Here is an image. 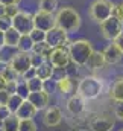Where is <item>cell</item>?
<instances>
[{
    "label": "cell",
    "instance_id": "obj_1",
    "mask_svg": "<svg viewBox=\"0 0 123 131\" xmlns=\"http://www.w3.org/2000/svg\"><path fill=\"white\" fill-rule=\"evenodd\" d=\"M56 15V25L62 28L64 31H67L68 34L76 32L79 28H81V14L71 8V6H62L58 9V12L55 14Z\"/></svg>",
    "mask_w": 123,
    "mask_h": 131
},
{
    "label": "cell",
    "instance_id": "obj_2",
    "mask_svg": "<svg viewBox=\"0 0 123 131\" xmlns=\"http://www.w3.org/2000/svg\"><path fill=\"white\" fill-rule=\"evenodd\" d=\"M68 50H70L71 63H75V64L79 66V67L87 66L90 57H91L93 52H94L93 44L88 40H76V41H71L68 44Z\"/></svg>",
    "mask_w": 123,
    "mask_h": 131
},
{
    "label": "cell",
    "instance_id": "obj_3",
    "mask_svg": "<svg viewBox=\"0 0 123 131\" xmlns=\"http://www.w3.org/2000/svg\"><path fill=\"white\" fill-rule=\"evenodd\" d=\"M76 92L82 95L87 101L97 99L103 92V81L97 76H85L79 81Z\"/></svg>",
    "mask_w": 123,
    "mask_h": 131
},
{
    "label": "cell",
    "instance_id": "obj_4",
    "mask_svg": "<svg viewBox=\"0 0 123 131\" xmlns=\"http://www.w3.org/2000/svg\"><path fill=\"white\" fill-rule=\"evenodd\" d=\"M114 8H116V5L111 0H93V3L88 8V14L91 17V20L100 25L102 21H105L114 15Z\"/></svg>",
    "mask_w": 123,
    "mask_h": 131
},
{
    "label": "cell",
    "instance_id": "obj_5",
    "mask_svg": "<svg viewBox=\"0 0 123 131\" xmlns=\"http://www.w3.org/2000/svg\"><path fill=\"white\" fill-rule=\"evenodd\" d=\"M100 32H102V37L108 41H114L120 34L123 32V23L116 17H109L108 20L102 21L100 23Z\"/></svg>",
    "mask_w": 123,
    "mask_h": 131
},
{
    "label": "cell",
    "instance_id": "obj_6",
    "mask_svg": "<svg viewBox=\"0 0 123 131\" xmlns=\"http://www.w3.org/2000/svg\"><path fill=\"white\" fill-rule=\"evenodd\" d=\"M47 61L53 67L56 69H65L67 66L70 64L71 58H70V50H68V44L65 46H58V47H53Z\"/></svg>",
    "mask_w": 123,
    "mask_h": 131
},
{
    "label": "cell",
    "instance_id": "obj_7",
    "mask_svg": "<svg viewBox=\"0 0 123 131\" xmlns=\"http://www.w3.org/2000/svg\"><path fill=\"white\" fill-rule=\"evenodd\" d=\"M8 64L17 72L18 76H23L31 67H33L32 66V55L31 53H28V52H18V50L14 53V57L11 58V61Z\"/></svg>",
    "mask_w": 123,
    "mask_h": 131
},
{
    "label": "cell",
    "instance_id": "obj_8",
    "mask_svg": "<svg viewBox=\"0 0 123 131\" xmlns=\"http://www.w3.org/2000/svg\"><path fill=\"white\" fill-rule=\"evenodd\" d=\"M33 25H35L36 29L49 32L50 29H53L55 26H58L56 25V15L52 14V12H46V11L38 9L33 14Z\"/></svg>",
    "mask_w": 123,
    "mask_h": 131
},
{
    "label": "cell",
    "instance_id": "obj_9",
    "mask_svg": "<svg viewBox=\"0 0 123 131\" xmlns=\"http://www.w3.org/2000/svg\"><path fill=\"white\" fill-rule=\"evenodd\" d=\"M12 28H15L20 34H31L35 28L33 25V14L28 11H20L12 18Z\"/></svg>",
    "mask_w": 123,
    "mask_h": 131
},
{
    "label": "cell",
    "instance_id": "obj_10",
    "mask_svg": "<svg viewBox=\"0 0 123 131\" xmlns=\"http://www.w3.org/2000/svg\"><path fill=\"white\" fill-rule=\"evenodd\" d=\"M46 41L52 46V47H58V46H65L68 44V32L64 31L59 26H55L53 29H50L47 32Z\"/></svg>",
    "mask_w": 123,
    "mask_h": 131
},
{
    "label": "cell",
    "instance_id": "obj_11",
    "mask_svg": "<svg viewBox=\"0 0 123 131\" xmlns=\"http://www.w3.org/2000/svg\"><path fill=\"white\" fill-rule=\"evenodd\" d=\"M114 128V119L109 114H99L90 121L91 131H111Z\"/></svg>",
    "mask_w": 123,
    "mask_h": 131
},
{
    "label": "cell",
    "instance_id": "obj_12",
    "mask_svg": "<svg viewBox=\"0 0 123 131\" xmlns=\"http://www.w3.org/2000/svg\"><path fill=\"white\" fill-rule=\"evenodd\" d=\"M85 102H87V99L76 92L75 95H71V96L68 98V101H67V110H68V113H71L73 116L82 114V113L85 111V108H87Z\"/></svg>",
    "mask_w": 123,
    "mask_h": 131
},
{
    "label": "cell",
    "instance_id": "obj_13",
    "mask_svg": "<svg viewBox=\"0 0 123 131\" xmlns=\"http://www.w3.org/2000/svg\"><path fill=\"white\" fill-rule=\"evenodd\" d=\"M102 53H103V57H105L106 64H109V66L120 63L122 58H123V50L114 43V41H111V43L102 50Z\"/></svg>",
    "mask_w": 123,
    "mask_h": 131
},
{
    "label": "cell",
    "instance_id": "obj_14",
    "mask_svg": "<svg viewBox=\"0 0 123 131\" xmlns=\"http://www.w3.org/2000/svg\"><path fill=\"white\" fill-rule=\"evenodd\" d=\"M62 121V111L58 107H47L43 116V122L46 127L52 128V127H58Z\"/></svg>",
    "mask_w": 123,
    "mask_h": 131
},
{
    "label": "cell",
    "instance_id": "obj_15",
    "mask_svg": "<svg viewBox=\"0 0 123 131\" xmlns=\"http://www.w3.org/2000/svg\"><path fill=\"white\" fill-rule=\"evenodd\" d=\"M28 101H31L32 104L36 107V110H46L49 107V102H50V96L47 93V90H40V92H31L29 96H28Z\"/></svg>",
    "mask_w": 123,
    "mask_h": 131
},
{
    "label": "cell",
    "instance_id": "obj_16",
    "mask_svg": "<svg viewBox=\"0 0 123 131\" xmlns=\"http://www.w3.org/2000/svg\"><path fill=\"white\" fill-rule=\"evenodd\" d=\"M38 113V110H36V107L32 104L31 101H28V99H24V102L20 105V108L15 111V114L23 121V119H33L35 117V114Z\"/></svg>",
    "mask_w": 123,
    "mask_h": 131
},
{
    "label": "cell",
    "instance_id": "obj_17",
    "mask_svg": "<svg viewBox=\"0 0 123 131\" xmlns=\"http://www.w3.org/2000/svg\"><path fill=\"white\" fill-rule=\"evenodd\" d=\"M56 89L61 92L62 95H70V93H73L75 90H78V85L75 84V81H73L70 76L64 75V76H61V78L56 81Z\"/></svg>",
    "mask_w": 123,
    "mask_h": 131
},
{
    "label": "cell",
    "instance_id": "obj_18",
    "mask_svg": "<svg viewBox=\"0 0 123 131\" xmlns=\"http://www.w3.org/2000/svg\"><path fill=\"white\" fill-rule=\"evenodd\" d=\"M35 69H36V76L40 79H43V81H47V79H50L55 75V69L56 67H53V66L46 60L43 64H40L38 67H35Z\"/></svg>",
    "mask_w": 123,
    "mask_h": 131
},
{
    "label": "cell",
    "instance_id": "obj_19",
    "mask_svg": "<svg viewBox=\"0 0 123 131\" xmlns=\"http://www.w3.org/2000/svg\"><path fill=\"white\" fill-rule=\"evenodd\" d=\"M108 96L113 99V101H116V102L123 101V76L117 78L113 82V85H111V89L108 92Z\"/></svg>",
    "mask_w": 123,
    "mask_h": 131
},
{
    "label": "cell",
    "instance_id": "obj_20",
    "mask_svg": "<svg viewBox=\"0 0 123 131\" xmlns=\"http://www.w3.org/2000/svg\"><path fill=\"white\" fill-rule=\"evenodd\" d=\"M23 34H20L15 28H11L9 31L5 32V46L8 47H12V49H17L18 43H20V38H21Z\"/></svg>",
    "mask_w": 123,
    "mask_h": 131
},
{
    "label": "cell",
    "instance_id": "obj_21",
    "mask_svg": "<svg viewBox=\"0 0 123 131\" xmlns=\"http://www.w3.org/2000/svg\"><path fill=\"white\" fill-rule=\"evenodd\" d=\"M106 64V61H105V57H103V53L102 52H93V55L90 57V60H88V63H87V67L88 69H91V70H97V69H102L103 66Z\"/></svg>",
    "mask_w": 123,
    "mask_h": 131
},
{
    "label": "cell",
    "instance_id": "obj_22",
    "mask_svg": "<svg viewBox=\"0 0 123 131\" xmlns=\"http://www.w3.org/2000/svg\"><path fill=\"white\" fill-rule=\"evenodd\" d=\"M20 124H21V119L14 113L8 119L3 121V128H2V131H18L20 130Z\"/></svg>",
    "mask_w": 123,
    "mask_h": 131
},
{
    "label": "cell",
    "instance_id": "obj_23",
    "mask_svg": "<svg viewBox=\"0 0 123 131\" xmlns=\"http://www.w3.org/2000/svg\"><path fill=\"white\" fill-rule=\"evenodd\" d=\"M33 46H35V43H33L31 35L29 34H23L21 38H20V43L17 46V50L18 52H28V53H31Z\"/></svg>",
    "mask_w": 123,
    "mask_h": 131
},
{
    "label": "cell",
    "instance_id": "obj_24",
    "mask_svg": "<svg viewBox=\"0 0 123 131\" xmlns=\"http://www.w3.org/2000/svg\"><path fill=\"white\" fill-rule=\"evenodd\" d=\"M52 46L47 43V41H41V43H35V46H33V49H32V53H36V55H40V57H43V58H49V55H50V52H52Z\"/></svg>",
    "mask_w": 123,
    "mask_h": 131
},
{
    "label": "cell",
    "instance_id": "obj_25",
    "mask_svg": "<svg viewBox=\"0 0 123 131\" xmlns=\"http://www.w3.org/2000/svg\"><path fill=\"white\" fill-rule=\"evenodd\" d=\"M0 75H2L9 84L18 81V75H17V72H15L9 64H5V63H3V69H0Z\"/></svg>",
    "mask_w": 123,
    "mask_h": 131
},
{
    "label": "cell",
    "instance_id": "obj_26",
    "mask_svg": "<svg viewBox=\"0 0 123 131\" xmlns=\"http://www.w3.org/2000/svg\"><path fill=\"white\" fill-rule=\"evenodd\" d=\"M38 9L55 14V12H58V0H40Z\"/></svg>",
    "mask_w": 123,
    "mask_h": 131
},
{
    "label": "cell",
    "instance_id": "obj_27",
    "mask_svg": "<svg viewBox=\"0 0 123 131\" xmlns=\"http://www.w3.org/2000/svg\"><path fill=\"white\" fill-rule=\"evenodd\" d=\"M23 102H24V98H23V96H20L18 93H12L11 98H9V101H8V107L11 108L12 113H15V111L20 108V105H21Z\"/></svg>",
    "mask_w": 123,
    "mask_h": 131
},
{
    "label": "cell",
    "instance_id": "obj_28",
    "mask_svg": "<svg viewBox=\"0 0 123 131\" xmlns=\"http://www.w3.org/2000/svg\"><path fill=\"white\" fill-rule=\"evenodd\" d=\"M15 93H18L20 96H23L24 99H28L31 90H29V87H28V81H26V79H18V81H17V84H15Z\"/></svg>",
    "mask_w": 123,
    "mask_h": 131
},
{
    "label": "cell",
    "instance_id": "obj_29",
    "mask_svg": "<svg viewBox=\"0 0 123 131\" xmlns=\"http://www.w3.org/2000/svg\"><path fill=\"white\" fill-rule=\"evenodd\" d=\"M44 82L43 79H40L38 76H33L32 79H28V87L31 92H40V90H44Z\"/></svg>",
    "mask_w": 123,
    "mask_h": 131
},
{
    "label": "cell",
    "instance_id": "obj_30",
    "mask_svg": "<svg viewBox=\"0 0 123 131\" xmlns=\"http://www.w3.org/2000/svg\"><path fill=\"white\" fill-rule=\"evenodd\" d=\"M29 35L32 37L33 43H41V41H46L47 32H44V31H41V29H36V28H33V31H32Z\"/></svg>",
    "mask_w": 123,
    "mask_h": 131
},
{
    "label": "cell",
    "instance_id": "obj_31",
    "mask_svg": "<svg viewBox=\"0 0 123 131\" xmlns=\"http://www.w3.org/2000/svg\"><path fill=\"white\" fill-rule=\"evenodd\" d=\"M12 28V17H9V15H2L0 17V31H3V32H6V31H9Z\"/></svg>",
    "mask_w": 123,
    "mask_h": 131
},
{
    "label": "cell",
    "instance_id": "obj_32",
    "mask_svg": "<svg viewBox=\"0 0 123 131\" xmlns=\"http://www.w3.org/2000/svg\"><path fill=\"white\" fill-rule=\"evenodd\" d=\"M18 131H36V124L33 122V119H23Z\"/></svg>",
    "mask_w": 123,
    "mask_h": 131
},
{
    "label": "cell",
    "instance_id": "obj_33",
    "mask_svg": "<svg viewBox=\"0 0 123 131\" xmlns=\"http://www.w3.org/2000/svg\"><path fill=\"white\" fill-rule=\"evenodd\" d=\"M114 117L119 119V121H123V101L116 102V107H114Z\"/></svg>",
    "mask_w": 123,
    "mask_h": 131
},
{
    "label": "cell",
    "instance_id": "obj_34",
    "mask_svg": "<svg viewBox=\"0 0 123 131\" xmlns=\"http://www.w3.org/2000/svg\"><path fill=\"white\" fill-rule=\"evenodd\" d=\"M11 92L8 90V89H3V90H0V105H8V101L11 98Z\"/></svg>",
    "mask_w": 123,
    "mask_h": 131
},
{
    "label": "cell",
    "instance_id": "obj_35",
    "mask_svg": "<svg viewBox=\"0 0 123 131\" xmlns=\"http://www.w3.org/2000/svg\"><path fill=\"white\" fill-rule=\"evenodd\" d=\"M11 114H14V113L11 111V108H9L8 105H0V121L8 119Z\"/></svg>",
    "mask_w": 123,
    "mask_h": 131
},
{
    "label": "cell",
    "instance_id": "obj_36",
    "mask_svg": "<svg viewBox=\"0 0 123 131\" xmlns=\"http://www.w3.org/2000/svg\"><path fill=\"white\" fill-rule=\"evenodd\" d=\"M20 12V8H18V5H9V6H6V15H9V17H15L17 14Z\"/></svg>",
    "mask_w": 123,
    "mask_h": 131
},
{
    "label": "cell",
    "instance_id": "obj_37",
    "mask_svg": "<svg viewBox=\"0 0 123 131\" xmlns=\"http://www.w3.org/2000/svg\"><path fill=\"white\" fill-rule=\"evenodd\" d=\"M114 15L123 23V2H120L119 5H116V8H114Z\"/></svg>",
    "mask_w": 123,
    "mask_h": 131
},
{
    "label": "cell",
    "instance_id": "obj_38",
    "mask_svg": "<svg viewBox=\"0 0 123 131\" xmlns=\"http://www.w3.org/2000/svg\"><path fill=\"white\" fill-rule=\"evenodd\" d=\"M31 55H32V66H33V67H38L40 64H43V63L46 61V58H43V57H40V55H36V53H32L31 52Z\"/></svg>",
    "mask_w": 123,
    "mask_h": 131
},
{
    "label": "cell",
    "instance_id": "obj_39",
    "mask_svg": "<svg viewBox=\"0 0 123 131\" xmlns=\"http://www.w3.org/2000/svg\"><path fill=\"white\" fill-rule=\"evenodd\" d=\"M33 76H36V69H35V67H31V69H29V70H28V72L21 76V78L28 81V79H32Z\"/></svg>",
    "mask_w": 123,
    "mask_h": 131
},
{
    "label": "cell",
    "instance_id": "obj_40",
    "mask_svg": "<svg viewBox=\"0 0 123 131\" xmlns=\"http://www.w3.org/2000/svg\"><path fill=\"white\" fill-rule=\"evenodd\" d=\"M8 87H9V82H8V81H6V79H5V78L0 75V90H3V89H8Z\"/></svg>",
    "mask_w": 123,
    "mask_h": 131
},
{
    "label": "cell",
    "instance_id": "obj_41",
    "mask_svg": "<svg viewBox=\"0 0 123 131\" xmlns=\"http://www.w3.org/2000/svg\"><path fill=\"white\" fill-rule=\"evenodd\" d=\"M114 43H116V44H117V46H119V47L123 50V32L120 34V35H119L116 40H114Z\"/></svg>",
    "mask_w": 123,
    "mask_h": 131
},
{
    "label": "cell",
    "instance_id": "obj_42",
    "mask_svg": "<svg viewBox=\"0 0 123 131\" xmlns=\"http://www.w3.org/2000/svg\"><path fill=\"white\" fill-rule=\"evenodd\" d=\"M3 5H6V6H9V5H20V2L21 0H0Z\"/></svg>",
    "mask_w": 123,
    "mask_h": 131
},
{
    "label": "cell",
    "instance_id": "obj_43",
    "mask_svg": "<svg viewBox=\"0 0 123 131\" xmlns=\"http://www.w3.org/2000/svg\"><path fill=\"white\" fill-rule=\"evenodd\" d=\"M5 46V32L3 31H0V49Z\"/></svg>",
    "mask_w": 123,
    "mask_h": 131
},
{
    "label": "cell",
    "instance_id": "obj_44",
    "mask_svg": "<svg viewBox=\"0 0 123 131\" xmlns=\"http://www.w3.org/2000/svg\"><path fill=\"white\" fill-rule=\"evenodd\" d=\"M5 12H6V5H3V3L0 2V17L5 15Z\"/></svg>",
    "mask_w": 123,
    "mask_h": 131
},
{
    "label": "cell",
    "instance_id": "obj_45",
    "mask_svg": "<svg viewBox=\"0 0 123 131\" xmlns=\"http://www.w3.org/2000/svg\"><path fill=\"white\" fill-rule=\"evenodd\" d=\"M2 128H3V121H0V131H2Z\"/></svg>",
    "mask_w": 123,
    "mask_h": 131
},
{
    "label": "cell",
    "instance_id": "obj_46",
    "mask_svg": "<svg viewBox=\"0 0 123 131\" xmlns=\"http://www.w3.org/2000/svg\"><path fill=\"white\" fill-rule=\"evenodd\" d=\"M2 64H3V61H2V58H0V66H2Z\"/></svg>",
    "mask_w": 123,
    "mask_h": 131
},
{
    "label": "cell",
    "instance_id": "obj_47",
    "mask_svg": "<svg viewBox=\"0 0 123 131\" xmlns=\"http://www.w3.org/2000/svg\"><path fill=\"white\" fill-rule=\"evenodd\" d=\"M122 131H123V130H122Z\"/></svg>",
    "mask_w": 123,
    "mask_h": 131
}]
</instances>
